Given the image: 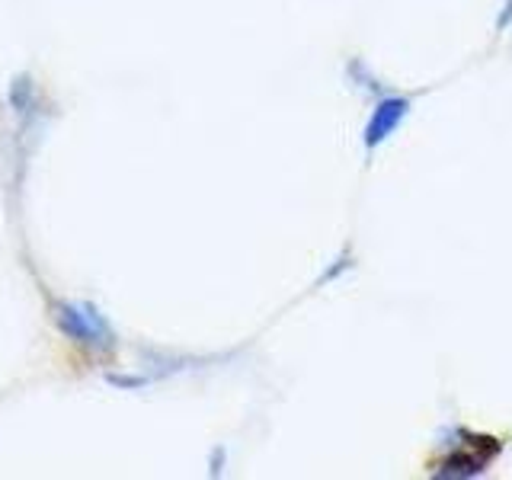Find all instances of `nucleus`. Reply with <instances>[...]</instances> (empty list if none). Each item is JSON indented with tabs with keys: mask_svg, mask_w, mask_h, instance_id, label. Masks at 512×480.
<instances>
[{
	"mask_svg": "<svg viewBox=\"0 0 512 480\" xmlns=\"http://www.w3.org/2000/svg\"><path fill=\"white\" fill-rule=\"evenodd\" d=\"M407 109H410L407 100H384V103H378L375 112H372V122L365 125V144H372V148H375V144H381L400 122H404Z\"/></svg>",
	"mask_w": 512,
	"mask_h": 480,
	"instance_id": "1",
	"label": "nucleus"
}]
</instances>
